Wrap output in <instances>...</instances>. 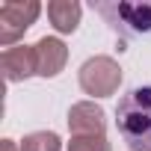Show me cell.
<instances>
[{"label":"cell","mask_w":151,"mask_h":151,"mask_svg":"<svg viewBox=\"0 0 151 151\" xmlns=\"http://www.w3.org/2000/svg\"><path fill=\"white\" fill-rule=\"evenodd\" d=\"M116 127L130 151H151V83L133 86L119 98Z\"/></svg>","instance_id":"cell-1"},{"label":"cell","mask_w":151,"mask_h":151,"mask_svg":"<svg viewBox=\"0 0 151 151\" xmlns=\"http://www.w3.org/2000/svg\"><path fill=\"white\" fill-rule=\"evenodd\" d=\"M68 130H71V136H104L107 116H104V110L95 101L71 104V110H68Z\"/></svg>","instance_id":"cell-5"},{"label":"cell","mask_w":151,"mask_h":151,"mask_svg":"<svg viewBox=\"0 0 151 151\" xmlns=\"http://www.w3.org/2000/svg\"><path fill=\"white\" fill-rule=\"evenodd\" d=\"M68 151H113L107 136H71Z\"/></svg>","instance_id":"cell-10"},{"label":"cell","mask_w":151,"mask_h":151,"mask_svg":"<svg viewBox=\"0 0 151 151\" xmlns=\"http://www.w3.org/2000/svg\"><path fill=\"white\" fill-rule=\"evenodd\" d=\"M36 74L39 77H56V74L65 68V62H68V47H65V42L62 39H56V36H45V39H39L36 45Z\"/></svg>","instance_id":"cell-6"},{"label":"cell","mask_w":151,"mask_h":151,"mask_svg":"<svg viewBox=\"0 0 151 151\" xmlns=\"http://www.w3.org/2000/svg\"><path fill=\"white\" fill-rule=\"evenodd\" d=\"M42 6L36 0H6L0 6V45L15 47V42L36 24Z\"/></svg>","instance_id":"cell-4"},{"label":"cell","mask_w":151,"mask_h":151,"mask_svg":"<svg viewBox=\"0 0 151 151\" xmlns=\"http://www.w3.org/2000/svg\"><path fill=\"white\" fill-rule=\"evenodd\" d=\"M80 15H83V6L77 0H50L47 3V18H50L53 30L62 36H68L80 27Z\"/></svg>","instance_id":"cell-8"},{"label":"cell","mask_w":151,"mask_h":151,"mask_svg":"<svg viewBox=\"0 0 151 151\" xmlns=\"http://www.w3.org/2000/svg\"><path fill=\"white\" fill-rule=\"evenodd\" d=\"M0 151H21V145L15 139H3V145H0Z\"/></svg>","instance_id":"cell-11"},{"label":"cell","mask_w":151,"mask_h":151,"mask_svg":"<svg viewBox=\"0 0 151 151\" xmlns=\"http://www.w3.org/2000/svg\"><path fill=\"white\" fill-rule=\"evenodd\" d=\"M77 80L80 89L92 98H110L119 92L122 86V68L113 56H92L80 65L77 71Z\"/></svg>","instance_id":"cell-3"},{"label":"cell","mask_w":151,"mask_h":151,"mask_svg":"<svg viewBox=\"0 0 151 151\" xmlns=\"http://www.w3.org/2000/svg\"><path fill=\"white\" fill-rule=\"evenodd\" d=\"M92 9L122 39H151V0H92Z\"/></svg>","instance_id":"cell-2"},{"label":"cell","mask_w":151,"mask_h":151,"mask_svg":"<svg viewBox=\"0 0 151 151\" xmlns=\"http://www.w3.org/2000/svg\"><path fill=\"white\" fill-rule=\"evenodd\" d=\"M0 68H3L6 83H21L36 74V47L33 45H15L6 47L0 56Z\"/></svg>","instance_id":"cell-7"},{"label":"cell","mask_w":151,"mask_h":151,"mask_svg":"<svg viewBox=\"0 0 151 151\" xmlns=\"http://www.w3.org/2000/svg\"><path fill=\"white\" fill-rule=\"evenodd\" d=\"M18 145H21V151H62V139L53 130H33Z\"/></svg>","instance_id":"cell-9"}]
</instances>
